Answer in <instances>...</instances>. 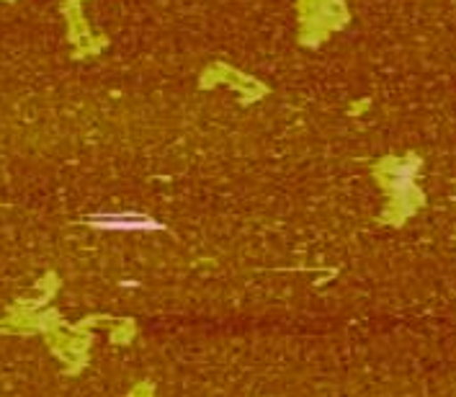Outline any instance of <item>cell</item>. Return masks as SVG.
I'll return each mask as SVG.
<instances>
[{"label": "cell", "mask_w": 456, "mask_h": 397, "mask_svg": "<svg viewBox=\"0 0 456 397\" xmlns=\"http://www.w3.org/2000/svg\"><path fill=\"white\" fill-rule=\"evenodd\" d=\"M88 225L103 233H160L163 230V222L140 211H101V214L88 217Z\"/></svg>", "instance_id": "1"}]
</instances>
